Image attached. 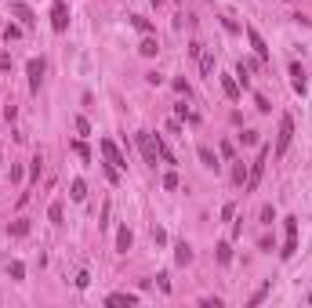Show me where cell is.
<instances>
[{
  "instance_id": "cell-1",
  "label": "cell",
  "mask_w": 312,
  "mask_h": 308,
  "mask_svg": "<svg viewBox=\"0 0 312 308\" xmlns=\"http://www.w3.org/2000/svg\"><path fill=\"white\" fill-rule=\"evenodd\" d=\"M269 156H272V149H269V145H261V149H258V160L247 167V181H243V188H247V192H254V188L261 185V174H265Z\"/></svg>"
},
{
  "instance_id": "cell-2",
  "label": "cell",
  "mask_w": 312,
  "mask_h": 308,
  "mask_svg": "<svg viewBox=\"0 0 312 308\" xmlns=\"http://www.w3.org/2000/svg\"><path fill=\"white\" fill-rule=\"evenodd\" d=\"M291 141H294V116H291V112H283V116H280V134H276V149H272V156L283 160V152L291 149Z\"/></svg>"
},
{
  "instance_id": "cell-3",
  "label": "cell",
  "mask_w": 312,
  "mask_h": 308,
  "mask_svg": "<svg viewBox=\"0 0 312 308\" xmlns=\"http://www.w3.org/2000/svg\"><path fill=\"white\" fill-rule=\"evenodd\" d=\"M102 156H105V163H113L116 171H127V160L120 156V149H116V141L102 138Z\"/></svg>"
},
{
  "instance_id": "cell-4",
  "label": "cell",
  "mask_w": 312,
  "mask_h": 308,
  "mask_svg": "<svg viewBox=\"0 0 312 308\" xmlns=\"http://www.w3.org/2000/svg\"><path fill=\"white\" fill-rule=\"evenodd\" d=\"M138 149H142L145 163H149V167H156V156H160V152H156V138H152L149 131H142V134H138Z\"/></svg>"
},
{
  "instance_id": "cell-5",
  "label": "cell",
  "mask_w": 312,
  "mask_h": 308,
  "mask_svg": "<svg viewBox=\"0 0 312 308\" xmlns=\"http://www.w3.org/2000/svg\"><path fill=\"white\" fill-rule=\"evenodd\" d=\"M26 73H29V91L36 94V91H40V80H44V58H29Z\"/></svg>"
},
{
  "instance_id": "cell-6",
  "label": "cell",
  "mask_w": 312,
  "mask_h": 308,
  "mask_svg": "<svg viewBox=\"0 0 312 308\" xmlns=\"http://www.w3.org/2000/svg\"><path fill=\"white\" fill-rule=\"evenodd\" d=\"M51 29H55V33H65V29H69V8L62 4V0L51 8Z\"/></svg>"
},
{
  "instance_id": "cell-7",
  "label": "cell",
  "mask_w": 312,
  "mask_h": 308,
  "mask_svg": "<svg viewBox=\"0 0 312 308\" xmlns=\"http://www.w3.org/2000/svg\"><path fill=\"white\" fill-rule=\"evenodd\" d=\"M247 40H251V48H254V55H258L261 62H269V48H265V40H261V33H258L254 26H247Z\"/></svg>"
},
{
  "instance_id": "cell-8",
  "label": "cell",
  "mask_w": 312,
  "mask_h": 308,
  "mask_svg": "<svg viewBox=\"0 0 312 308\" xmlns=\"http://www.w3.org/2000/svg\"><path fill=\"white\" fill-rule=\"evenodd\" d=\"M291 87H294L298 94H305V87H308V76H305V69H301L298 62L291 65Z\"/></svg>"
},
{
  "instance_id": "cell-9",
  "label": "cell",
  "mask_w": 312,
  "mask_h": 308,
  "mask_svg": "<svg viewBox=\"0 0 312 308\" xmlns=\"http://www.w3.org/2000/svg\"><path fill=\"white\" fill-rule=\"evenodd\" d=\"M221 91L236 102V98H240V80H236V76H221Z\"/></svg>"
},
{
  "instance_id": "cell-10",
  "label": "cell",
  "mask_w": 312,
  "mask_h": 308,
  "mask_svg": "<svg viewBox=\"0 0 312 308\" xmlns=\"http://www.w3.org/2000/svg\"><path fill=\"white\" fill-rule=\"evenodd\" d=\"M196 152H200V163H204V167H207V171H218V167H221V163H218V156H214V152H211V149H207V145H200V149H196Z\"/></svg>"
},
{
  "instance_id": "cell-11",
  "label": "cell",
  "mask_w": 312,
  "mask_h": 308,
  "mask_svg": "<svg viewBox=\"0 0 312 308\" xmlns=\"http://www.w3.org/2000/svg\"><path fill=\"white\" fill-rule=\"evenodd\" d=\"M116 250H120V254L131 250V228H127V225L120 228V232H116Z\"/></svg>"
},
{
  "instance_id": "cell-12",
  "label": "cell",
  "mask_w": 312,
  "mask_h": 308,
  "mask_svg": "<svg viewBox=\"0 0 312 308\" xmlns=\"http://www.w3.org/2000/svg\"><path fill=\"white\" fill-rule=\"evenodd\" d=\"M251 69H254V62H240V65H236V80H240L243 87H251Z\"/></svg>"
},
{
  "instance_id": "cell-13",
  "label": "cell",
  "mask_w": 312,
  "mask_h": 308,
  "mask_svg": "<svg viewBox=\"0 0 312 308\" xmlns=\"http://www.w3.org/2000/svg\"><path fill=\"white\" fill-rule=\"evenodd\" d=\"M105 304H138V294H109Z\"/></svg>"
},
{
  "instance_id": "cell-14",
  "label": "cell",
  "mask_w": 312,
  "mask_h": 308,
  "mask_svg": "<svg viewBox=\"0 0 312 308\" xmlns=\"http://www.w3.org/2000/svg\"><path fill=\"white\" fill-rule=\"evenodd\" d=\"M174 261H178V265H189V261H192V247H189V243H178V247H174Z\"/></svg>"
},
{
  "instance_id": "cell-15",
  "label": "cell",
  "mask_w": 312,
  "mask_h": 308,
  "mask_svg": "<svg viewBox=\"0 0 312 308\" xmlns=\"http://www.w3.org/2000/svg\"><path fill=\"white\" fill-rule=\"evenodd\" d=\"M40 171H44V156H33V163H29V185L40 181Z\"/></svg>"
},
{
  "instance_id": "cell-16",
  "label": "cell",
  "mask_w": 312,
  "mask_h": 308,
  "mask_svg": "<svg viewBox=\"0 0 312 308\" xmlns=\"http://www.w3.org/2000/svg\"><path fill=\"white\" fill-rule=\"evenodd\" d=\"M69 196H73V200H76V203H80V200H84V196H87V185H84V181H80V178H76V181H73V185H69Z\"/></svg>"
},
{
  "instance_id": "cell-17",
  "label": "cell",
  "mask_w": 312,
  "mask_h": 308,
  "mask_svg": "<svg viewBox=\"0 0 312 308\" xmlns=\"http://www.w3.org/2000/svg\"><path fill=\"white\" fill-rule=\"evenodd\" d=\"M11 15H18V18H22L26 26H33V11H29L26 4H11Z\"/></svg>"
},
{
  "instance_id": "cell-18",
  "label": "cell",
  "mask_w": 312,
  "mask_h": 308,
  "mask_svg": "<svg viewBox=\"0 0 312 308\" xmlns=\"http://www.w3.org/2000/svg\"><path fill=\"white\" fill-rule=\"evenodd\" d=\"M138 51H142L145 58H152L156 51H160V44H156V40H152V36H145V40H142V48H138Z\"/></svg>"
},
{
  "instance_id": "cell-19",
  "label": "cell",
  "mask_w": 312,
  "mask_h": 308,
  "mask_svg": "<svg viewBox=\"0 0 312 308\" xmlns=\"http://www.w3.org/2000/svg\"><path fill=\"white\" fill-rule=\"evenodd\" d=\"M269 287H272V283H261V287L251 294V301H247V304H251V308H254V304H261V301H265V294H269Z\"/></svg>"
},
{
  "instance_id": "cell-20",
  "label": "cell",
  "mask_w": 312,
  "mask_h": 308,
  "mask_svg": "<svg viewBox=\"0 0 312 308\" xmlns=\"http://www.w3.org/2000/svg\"><path fill=\"white\" fill-rule=\"evenodd\" d=\"M232 181H236V185L247 181V163H232Z\"/></svg>"
},
{
  "instance_id": "cell-21",
  "label": "cell",
  "mask_w": 312,
  "mask_h": 308,
  "mask_svg": "<svg viewBox=\"0 0 312 308\" xmlns=\"http://www.w3.org/2000/svg\"><path fill=\"white\" fill-rule=\"evenodd\" d=\"M131 26H135L138 33H152V26H149V18H142V15H131Z\"/></svg>"
},
{
  "instance_id": "cell-22",
  "label": "cell",
  "mask_w": 312,
  "mask_h": 308,
  "mask_svg": "<svg viewBox=\"0 0 312 308\" xmlns=\"http://www.w3.org/2000/svg\"><path fill=\"white\" fill-rule=\"evenodd\" d=\"M200 73H204V76H211V73H214V58H211V55H204V51H200Z\"/></svg>"
},
{
  "instance_id": "cell-23",
  "label": "cell",
  "mask_w": 312,
  "mask_h": 308,
  "mask_svg": "<svg viewBox=\"0 0 312 308\" xmlns=\"http://www.w3.org/2000/svg\"><path fill=\"white\" fill-rule=\"evenodd\" d=\"M48 218H51V225H62V203H58V200L48 207Z\"/></svg>"
},
{
  "instance_id": "cell-24",
  "label": "cell",
  "mask_w": 312,
  "mask_h": 308,
  "mask_svg": "<svg viewBox=\"0 0 312 308\" xmlns=\"http://www.w3.org/2000/svg\"><path fill=\"white\" fill-rule=\"evenodd\" d=\"M8 276H11V279H22V276H26V265H22V261H11V265H8Z\"/></svg>"
},
{
  "instance_id": "cell-25",
  "label": "cell",
  "mask_w": 312,
  "mask_h": 308,
  "mask_svg": "<svg viewBox=\"0 0 312 308\" xmlns=\"http://www.w3.org/2000/svg\"><path fill=\"white\" fill-rule=\"evenodd\" d=\"M294 250H298V236H287V243H283V257H294Z\"/></svg>"
},
{
  "instance_id": "cell-26",
  "label": "cell",
  "mask_w": 312,
  "mask_h": 308,
  "mask_svg": "<svg viewBox=\"0 0 312 308\" xmlns=\"http://www.w3.org/2000/svg\"><path fill=\"white\" fill-rule=\"evenodd\" d=\"M218 261H221V265L232 261V247H229V243H218Z\"/></svg>"
},
{
  "instance_id": "cell-27",
  "label": "cell",
  "mask_w": 312,
  "mask_h": 308,
  "mask_svg": "<svg viewBox=\"0 0 312 308\" xmlns=\"http://www.w3.org/2000/svg\"><path fill=\"white\" fill-rule=\"evenodd\" d=\"M73 127H76V134H91V124H87L84 116H76V120H73Z\"/></svg>"
},
{
  "instance_id": "cell-28",
  "label": "cell",
  "mask_w": 312,
  "mask_h": 308,
  "mask_svg": "<svg viewBox=\"0 0 312 308\" xmlns=\"http://www.w3.org/2000/svg\"><path fill=\"white\" fill-rule=\"evenodd\" d=\"M272 221H276V210L265 203V207H261V225H272Z\"/></svg>"
},
{
  "instance_id": "cell-29",
  "label": "cell",
  "mask_w": 312,
  "mask_h": 308,
  "mask_svg": "<svg viewBox=\"0 0 312 308\" xmlns=\"http://www.w3.org/2000/svg\"><path fill=\"white\" fill-rule=\"evenodd\" d=\"M26 232H29L26 221H15V225H11V236H26Z\"/></svg>"
},
{
  "instance_id": "cell-30",
  "label": "cell",
  "mask_w": 312,
  "mask_h": 308,
  "mask_svg": "<svg viewBox=\"0 0 312 308\" xmlns=\"http://www.w3.org/2000/svg\"><path fill=\"white\" fill-rule=\"evenodd\" d=\"M73 152H76V156H84V160L91 156V152H87V145H84V141H73Z\"/></svg>"
},
{
  "instance_id": "cell-31",
  "label": "cell",
  "mask_w": 312,
  "mask_h": 308,
  "mask_svg": "<svg viewBox=\"0 0 312 308\" xmlns=\"http://www.w3.org/2000/svg\"><path fill=\"white\" fill-rule=\"evenodd\" d=\"M240 141H243V145H254V141H258V131H243Z\"/></svg>"
},
{
  "instance_id": "cell-32",
  "label": "cell",
  "mask_w": 312,
  "mask_h": 308,
  "mask_svg": "<svg viewBox=\"0 0 312 308\" xmlns=\"http://www.w3.org/2000/svg\"><path fill=\"white\" fill-rule=\"evenodd\" d=\"M164 188H178V174H174V171L164 174Z\"/></svg>"
},
{
  "instance_id": "cell-33",
  "label": "cell",
  "mask_w": 312,
  "mask_h": 308,
  "mask_svg": "<svg viewBox=\"0 0 312 308\" xmlns=\"http://www.w3.org/2000/svg\"><path fill=\"white\" fill-rule=\"evenodd\" d=\"M200 304H204V308H221V297H204Z\"/></svg>"
},
{
  "instance_id": "cell-34",
  "label": "cell",
  "mask_w": 312,
  "mask_h": 308,
  "mask_svg": "<svg viewBox=\"0 0 312 308\" xmlns=\"http://www.w3.org/2000/svg\"><path fill=\"white\" fill-rule=\"evenodd\" d=\"M308 301H312V294H308Z\"/></svg>"
}]
</instances>
